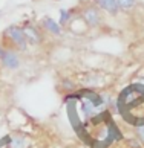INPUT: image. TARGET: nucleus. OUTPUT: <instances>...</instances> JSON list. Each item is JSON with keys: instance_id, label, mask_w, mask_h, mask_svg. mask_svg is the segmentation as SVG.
<instances>
[{"instance_id": "nucleus-3", "label": "nucleus", "mask_w": 144, "mask_h": 148, "mask_svg": "<svg viewBox=\"0 0 144 148\" xmlns=\"http://www.w3.org/2000/svg\"><path fill=\"white\" fill-rule=\"evenodd\" d=\"M0 61H2V66L6 67L9 70H15L20 67V57L19 53L11 47H6L3 49L2 55H0Z\"/></svg>"}, {"instance_id": "nucleus-9", "label": "nucleus", "mask_w": 144, "mask_h": 148, "mask_svg": "<svg viewBox=\"0 0 144 148\" xmlns=\"http://www.w3.org/2000/svg\"><path fill=\"white\" fill-rule=\"evenodd\" d=\"M69 18H71V14L68 12L66 9H60V26H64L66 23L69 21Z\"/></svg>"}, {"instance_id": "nucleus-11", "label": "nucleus", "mask_w": 144, "mask_h": 148, "mask_svg": "<svg viewBox=\"0 0 144 148\" xmlns=\"http://www.w3.org/2000/svg\"><path fill=\"white\" fill-rule=\"evenodd\" d=\"M62 86L64 87V89H74V87H75V86H74V83L71 84V81H64V83H63Z\"/></svg>"}, {"instance_id": "nucleus-2", "label": "nucleus", "mask_w": 144, "mask_h": 148, "mask_svg": "<svg viewBox=\"0 0 144 148\" xmlns=\"http://www.w3.org/2000/svg\"><path fill=\"white\" fill-rule=\"evenodd\" d=\"M81 20L83 23L89 28H97V26L101 25L103 17H101V11L97 5H87L81 9Z\"/></svg>"}, {"instance_id": "nucleus-10", "label": "nucleus", "mask_w": 144, "mask_h": 148, "mask_svg": "<svg viewBox=\"0 0 144 148\" xmlns=\"http://www.w3.org/2000/svg\"><path fill=\"white\" fill-rule=\"evenodd\" d=\"M135 134H136V139H138V142L144 145V124L138 125V127L135 128Z\"/></svg>"}, {"instance_id": "nucleus-5", "label": "nucleus", "mask_w": 144, "mask_h": 148, "mask_svg": "<svg viewBox=\"0 0 144 148\" xmlns=\"http://www.w3.org/2000/svg\"><path fill=\"white\" fill-rule=\"evenodd\" d=\"M95 3H97L98 8L104 9L110 15H117L118 11H120L118 0H95Z\"/></svg>"}, {"instance_id": "nucleus-1", "label": "nucleus", "mask_w": 144, "mask_h": 148, "mask_svg": "<svg viewBox=\"0 0 144 148\" xmlns=\"http://www.w3.org/2000/svg\"><path fill=\"white\" fill-rule=\"evenodd\" d=\"M3 38L6 40L9 45H12L19 51H26L28 49V41L23 34V28L17 25H11L3 31Z\"/></svg>"}, {"instance_id": "nucleus-6", "label": "nucleus", "mask_w": 144, "mask_h": 148, "mask_svg": "<svg viewBox=\"0 0 144 148\" xmlns=\"http://www.w3.org/2000/svg\"><path fill=\"white\" fill-rule=\"evenodd\" d=\"M42 26H43V29H45L46 32H49V34H52V35H60L62 34V26H60L58 21H55L54 18L51 17H45L42 20Z\"/></svg>"}, {"instance_id": "nucleus-4", "label": "nucleus", "mask_w": 144, "mask_h": 148, "mask_svg": "<svg viewBox=\"0 0 144 148\" xmlns=\"http://www.w3.org/2000/svg\"><path fill=\"white\" fill-rule=\"evenodd\" d=\"M23 34L26 37V41L29 43V45L35 46V45H40L43 41V34L42 31L35 28L34 25H25L23 26Z\"/></svg>"}, {"instance_id": "nucleus-12", "label": "nucleus", "mask_w": 144, "mask_h": 148, "mask_svg": "<svg viewBox=\"0 0 144 148\" xmlns=\"http://www.w3.org/2000/svg\"><path fill=\"white\" fill-rule=\"evenodd\" d=\"M2 52H3V49H2V46H0V55H2Z\"/></svg>"}, {"instance_id": "nucleus-8", "label": "nucleus", "mask_w": 144, "mask_h": 148, "mask_svg": "<svg viewBox=\"0 0 144 148\" xmlns=\"http://www.w3.org/2000/svg\"><path fill=\"white\" fill-rule=\"evenodd\" d=\"M135 5V0H118V6L121 11H129L134 8Z\"/></svg>"}, {"instance_id": "nucleus-7", "label": "nucleus", "mask_w": 144, "mask_h": 148, "mask_svg": "<svg viewBox=\"0 0 144 148\" xmlns=\"http://www.w3.org/2000/svg\"><path fill=\"white\" fill-rule=\"evenodd\" d=\"M9 148H29V140L23 134H14L9 140Z\"/></svg>"}]
</instances>
